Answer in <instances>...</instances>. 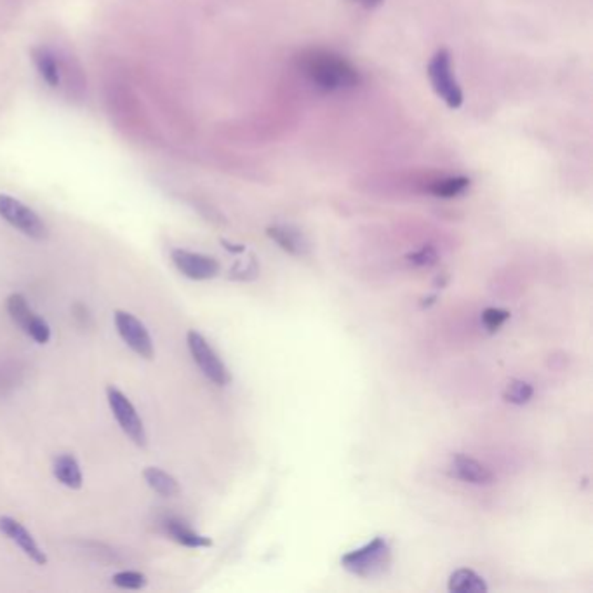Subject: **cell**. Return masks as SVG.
Segmentation results:
<instances>
[{
	"instance_id": "cell-5",
	"label": "cell",
	"mask_w": 593,
	"mask_h": 593,
	"mask_svg": "<svg viewBox=\"0 0 593 593\" xmlns=\"http://www.w3.org/2000/svg\"><path fill=\"white\" fill-rule=\"evenodd\" d=\"M188 350L192 353L193 362L199 366L205 378L218 387H226L232 381L230 371L226 369L220 355L209 345L204 336L197 331H188L186 334Z\"/></svg>"
},
{
	"instance_id": "cell-12",
	"label": "cell",
	"mask_w": 593,
	"mask_h": 593,
	"mask_svg": "<svg viewBox=\"0 0 593 593\" xmlns=\"http://www.w3.org/2000/svg\"><path fill=\"white\" fill-rule=\"evenodd\" d=\"M32 55V61L37 68L40 78L49 86L56 89L61 82V72H59V63L56 59L55 53H51L47 47H34L30 51Z\"/></svg>"
},
{
	"instance_id": "cell-1",
	"label": "cell",
	"mask_w": 593,
	"mask_h": 593,
	"mask_svg": "<svg viewBox=\"0 0 593 593\" xmlns=\"http://www.w3.org/2000/svg\"><path fill=\"white\" fill-rule=\"evenodd\" d=\"M296 67L299 74L322 93L352 91L362 80L352 61L329 49L301 51L296 56Z\"/></svg>"
},
{
	"instance_id": "cell-8",
	"label": "cell",
	"mask_w": 593,
	"mask_h": 593,
	"mask_svg": "<svg viewBox=\"0 0 593 593\" xmlns=\"http://www.w3.org/2000/svg\"><path fill=\"white\" fill-rule=\"evenodd\" d=\"M171 260L180 274L192 280H209L220 274V263L214 258L186 249H172Z\"/></svg>"
},
{
	"instance_id": "cell-22",
	"label": "cell",
	"mask_w": 593,
	"mask_h": 593,
	"mask_svg": "<svg viewBox=\"0 0 593 593\" xmlns=\"http://www.w3.org/2000/svg\"><path fill=\"white\" fill-rule=\"evenodd\" d=\"M508 318H510V312L501 308H485L483 312V324L489 333L498 331Z\"/></svg>"
},
{
	"instance_id": "cell-2",
	"label": "cell",
	"mask_w": 593,
	"mask_h": 593,
	"mask_svg": "<svg viewBox=\"0 0 593 593\" xmlns=\"http://www.w3.org/2000/svg\"><path fill=\"white\" fill-rule=\"evenodd\" d=\"M391 550L383 538H374L368 545L353 550L341 558V566L359 577H378L390 569Z\"/></svg>"
},
{
	"instance_id": "cell-18",
	"label": "cell",
	"mask_w": 593,
	"mask_h": 593,
	"mask_svg": "<svg viewBox=\"0 0 593 593\" xmlns=\"http://www.w3.org/2000/svg\"><path fill=\"white\" fill-rule=\"evenodd\" d=\"M5 307H7V312H9V316L13 318V322L16 326H19L23 331L28 326V322L32 320V317L36 316V312L30 308L26 297L19 295V293H15V295L7 297Z\"/></svg>"
},
{
	"instance_id": "cell-11",
	"label": "cell",
	"mask_w": 593,
	"mask_h": 593,
	"mask_svg": "<svg viewBox=\"0 0 593 593\" xmlns=\"http://www.w3.org/2000/svg\"><path fill=\"white\" fill-rule=\"evenodd\" d=\"M266 234L272 241L278 244L280 249L293 256H307L310 253V244L307 237L293 226L286 224H272L266 228Z\"/></svg>"
},
{
	"instance_id": "cell-10",
	"label": "cell",
	"mask_w": 593,
	"mask_h": 593,
	"mask_svg": "<svg viewBox=\"0 0 593 593\" xmlns=\"http://www.w3.org/2000/svg\"><path fill=\"white\" fill-rule=\"evenodd\" d=\"M447 472L453 479L473 485H487L494 481L493 472L485 464L464 454L451 456Z\"/></svg>"
},
{
	"instance_id": "cell-13",
	"label": "cell",
	"mask_w": 593,
	"mask_h": 593,
	"mask_svg": "<svg viewBox=\"0 0 593 593\" xmlns=\"http://www.w3.org/2000/svg\"><path fill=\"white\" fill-rule=\"evenodd\" d=\"M166 531L171 538L174 539L176 543H180L182 546H186V548H209V546H213L211 538L195 533L192 527H188L185 522H182V520H167Z\"/></svg>"
},
{
	"instance_id": "cell-19",
	"label": "cell",
	"mask_w": 593,
	"mask_h": 593,
	"mask_svg": "<svg viewBox=\"0 0 593 593\" xmlns=\"http://www.w3.org/2000/svg\"><path fill=\"white\" fill-rule=\"evenodd\" d=\"M535 393V389L527 383V381H522V380H512L506 389L503 391V399L510 404H515V406H524L531 401Z\"/></svg>"
},
{
	"instance_id": "cell-20",
	"label": "cell",
	"mask_w": 593,
	"mask_h": 593,
	"mask_svg": "<svg viewBox=\"0 0 593 593\" xmlns=\"http://www.w3.org/2000/svg\"><path fill=\"white\" fill-rule=\"evenodd\" d=\"M111 583L122 590H141L149 585V579L138 571H120L111 576Z\"/></svg>"
},
{
	"instance_id": "cell-6",
	"label": "cell",
	"mask_w": 593,
	"mask_h": 593,
	"mask_svg": "<svg viewBox=\"0 0 593 593\" xmlns=\"http://www.w3.org/2000/svg\"><path fill=\"white\" fill-rule=\"evenodd\" d=\"M107 399H109V406H110L119 427L122 428V432L130 437L134 444L145 447L149 442L147 430L143 425V420L140 418L138 411L132 406L130 399L120 390L115 389L111 385L107 387Z\"/></svg>"
},
{
	"instance_id": "cell-17",
	"label": "cell",
	"mask_w": 593,
	"mask_h": 593,
	"mask_svg": "<svg viewBox=\"0 0 593 593\" xmlns=\"http://www.w3.org/2000/svg\"><path fill=\"white\" fill-rule=\"evenodd\" d=\"M470 186V180L464 176H449V178H442V180H435L433 183L428 186V192L435 197L441 199H453L464 193Z\"/></svg>"
},
{
	"instance_id": "cell-24",
	"label": "cell",
	"mask_w": 593,
	"mask_h": 593,
	"mask_svg": "<svg viewBox=\"0 0 593 593\" xmlns=\"http://www.w3.org/2000/svg\"><path fill=\"white\" fill-rule=\"evenodd\" d=\"M350 2L357 4V5H360V7H364V9H376V7H380L385 0H350Z\"/></svg>"
},
{
	"instance_id": "cell-4",
	"label": "cell",
	"mask_w": 593,
	"mask_h": 593,
	"mask_svg": "<svg viewBox=\"0 0 593 593\" xmlns=\"http://www.w3.org/2000/svg\"><path fill=\"white\" fill-rule=\"evenodd\" d=\"M0 218L34 241L49 237V228L37 213L7 193H0Z\"/></svg>"
},
{
	"instance_id": "cell-23",
	"label": "cell",
	"mask_w": 593,
	"mask_h": 593,
	"mask_svg": "<svg viewBox=\"0 0 593 593\" xmlns=\"http://www.w3.org/2000/svg\"><path fill=\"white\" fill-rule=\"evenodd\" d=\"M408 261L416 266H433L439 261V255L433 245H423L418 251L408 255Z\"/></svg>"
},
{
	"instance_id": "cell-7",
	"label": "cell",
	"mask_w": 593,
	"mask_h": 593,
	"mask_svg": "<svg viewBox=\"0 0 593 593\" xmlns=\"http://www.w3.org/2000/svg\"><path fill=\"white\" fill-rule=\"evenodd\" d=\"M113 322L117 328V333L122 338V341L130 347L132 352L140 355L145 360H151L155 355L153 349V339L150 336L147 326L136 318V317L124 312V310H115L113 314Z\"/></svg>"
},
{
	"instance_id": "cell-16",
	"label": "cell",
	"mask_w": 593,
	"mask_h": 593,
	"mask_svg": "<svg viewBox=\"0 0 593 593\" xmlns=\"http://www.w3.org/2000/svg\"><path fill=\"white\" fill-rule=\"evenodd\" d=\"M449 592L453 593H485L487 585L483 576L472 569H458L449 577Z\"/></svg>"
},
{
	"instance_id": "cell-21",
	"label": "cell",
	"mask_w": 593,
	"mask_h": 593,
	"mask_svg": "<svg viewBox=\"0 0 593 593\" xmlns=\"http://www.w3.org/2000/svg\"><path fill=\"white\" fill-rule=\"evenodd\" d=\"M25 333L28 334L38 345H46L51 339V328H49V324L42 317H38L37 314L32 317V320L25 328Z\"/></svg>"
},
{
	"instance_id": "cell-9",
	"label": "cell",
	"mask_w": 593,
	"mask_h": 593,
	"mask_svg": "<svg viewBox=\"0 0 593 593\" xmlns=\"http://www.w3.org/2000/svg\"><path fill=\"white\" fill-rule=\"evenodd\" d=\"M0 533L11 539L13 543H16L21 548V552L25 556L30 557L38 566L47 564L46 552L38 546L37 541L30 535V531L18 520L7 517V515H2L0 517Z\"/></svg>"
},
{
	"instance_id": "cell-14",
	"label": "cell",
	"mask_w": 593,
	"mask_h": 593,
	"mask_svg": "<svg viewBox=\"0 0 593 593\" xmlns=\"http://www.w3.org/2000/svg\"><path fill=\"white\" fill-rule=\"evenodd\" d=\"M53 473H55L57 483H61L63 485L70 487V489H80L82 483H84L80 464L72 454L57 456L55 464H53Z\"/></svg>"
},
{
	"instance_id": "cell-3",
	"label": "cell",
	"mask_w": 593,
	"mask_h": 593,
	"mask_svg": "<svg viewBox=\"0 0 593 593\" xmlns=\"http://www.w3.org/2000/svg\"><path fill=\"white\" fill-rule=\"evenodd\" d=\"M428 78L435 94L453 110L463 105V91L453 72V59L447 49H439L428 63Z\"/></svg>"
},
{
	"instance_id": "cell-15",
	"label": "cell",
	"mask_w": 593,
	"mask_h": 593,
	"mask_svg": "<svg viewBox=\"0 0 593 593\" xmlns=\"http://www.w3.org/2000/svg\"><path fill=\"white\" fill-rule=\"evenodd\" d=\"M143 479H145V483L149 484L150 489H153L162 498H174L182 491L178 481L171 473H167L162 468H157V466L145 468Z\"/></svg>"
}]
</instances>
